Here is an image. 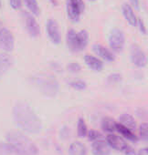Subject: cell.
<instances>
[{
    "label": "cell",
    "mask_w": 148,
    "mask_h": 155,
    "mask_svg": "<svg viewBox=\"0 0 148 155\" xmlns=\"http://www.w3.org/2000/svg\"><path fill=\"white\" fill-rule=\"evenodd\" d=\"M13 117L17 125L23 130L37 134L42 129V123L32 110V108L26 102L19 101L15 104L13 108Z\"/></svg>",
    "instance_id": "obj_1"
},
{
    "label": "cell",
    "mask_w": 148,
    "mask_h": 155,
    "mask_svg": "<svg viewBox=\"0 0 148 155\" xmlns=\"http://www.w3.org/2000/svg\"><path fill=\"white\" fill-rule=\"evenodd\" d=\"M8 143L18 155H38L39 148L25 134L18 131H10L7 134Z\"/></svg>",
    "instance_id": "obj_2"
},
{
    "label": "cell",
    "mask_w": 148,
    "mask_h": 155,
    "mask_svg": "<svg viewBox=\"0 0 148 155\" xmlns=\"http://www.w3.org/2000/svg\"><path fill=\"white\" fill-rule=\"evenodd\" d=\"M34 84L47 97H55L59 91V84L52 75L37 74L33 78Z\"/></svg>",
    "instance_id": "obj_3"
},
{
    "label": "cell",
    "mask_w": 148,
    "mask_h": 155,
    "mask_svg": "<svg viewBox=\"0 0 148 155\" xmlns=\"http://www.w3.org/2000/svg\"><path fill=\"white\" fill-rule=\"evenodd\" d=\"M84 8L83 0H68L66 9L69 18L72 22H78L84 11Z\"/></svg>",
    "instance_id": "obj_4"
},
{
    "label": "cell",
    "mask_w": 148,
    "mask_h": 155,
    "mask_svg": "<svg viewBox=\"0 0 148 155\" xmlns=\"http://www.w3.org/2000/svg\"><path fill=\"white\" fill-rule=\"evenodd\" d=\"M124 42H125V37L124 33L119 29V28H113L110 32L109 36V45L111 48L116 52L120 53L124 47Z\"/></svg>",
    "instance_id": "obj_5"
},
{
    "label": "cell",
    "mask_w": 148,
    "mask_h": 155,
    "mask_svg": "<svg viewBox=\"0 0 148 155\" xmlns=\"http://www.w3.org/2000/svg\"><path fill=\"white\" fill-rule=\"evenodd\" d=\"M106 140L107 144L113 149L122 152H125L127 155H133V150L120 136H117L115 134H109L106 137Z\"/></svg>",
    "instance_id": "obj_6"
},
{
    "label": "cell",
    "mask_w": 148,
    "mask_h": 155,
    "mask_svg": "<svg viewBox=\"0 0 148 155\" xmlns=\"http://www.w3.org/2000/svg\"><path fill=\"white\" fill-rule=\"evenodd\" d=\"M14 46L15 39L12 32L7 28L0 29V49H2L5 53H8L13 50Z\"/></svg>",
    "instance_id": "obj_7"
},
{
    "label": "cell",
    "mask_w": 148,
    "mask_h": 155,
    "mask_svg": "<svg viewBox=\"0 0 148 155\" xmlns=\"http://www.w3.org/2000/svg\"><path fill=\"white\" fill-rule=\"evenodd\" d=\"M46 30L48 37L49 38L50 41L56 45L60 44L61 42V32L59 27V24L53 18H49L46 24Z\"/></svg>",
    "instance_id": "obj_8"
},
{
    "label": "cell",
    "mask_w": 148,
    "mask_h": 155,
    "mask_svg": "<svg viewBox=\"0 0 148 155\" xmlns=\"http://www.w3.org/2000/svg\"><path fill=\"white\" fill-rule=\"evenodd\" d=\"M131 59L134 66L138 68H143L147 64V57L146 54L142 50V48L133 44L131 47Z\"/></svg>",
    "instance_id": "obj_9"
},
{
    "label": "cell",
    "mask_w": 148,
    "mask_h": 155,
    "mask_svg": "<svg viewBox=\"0 0 148 155\" xmlns=\"http://www.w3.org/2000/svg\"><path fill=\"white\" fill-rule=\"evenodd\" d=\"M23 16H24L25 26H26L28 33L32 38H38L40 35V27L39 23L37 22L36 18H34V16H32L31 14L28 12H24Z\"/></svg>",
    "instance_id": "obj_10"
},
{
    "label": "cell",
    "mask_w": 148,
    "mask_h": 155,
    "mask_svg": "<svg viewBox=\"0 0 148 155\" xmlns=\"http://www.w3.org/2000/svg\"><path fill=\"white\" fill-rule=\"evenodd\" d=\"M92 51L99 56L101 58H103V60L107 61V62H113L115 59V56L114 54L109 50L106 47L102 46L100 44H95L92 46Z\"/></svg>",
    "instance_id": "obj_11"
},
{
    "label": "cell",
    "mask_w": 148,
    "mask_h": 155,
    "mask_svg": "<svg viewBox=\"0 0 148 155\" xmlns=\"http://www.w3.org/2000/svg\"><path fill=\"white\" fill-rule=\"evenodd\" d=\"M122 12L123 17L125 18L128 24L132 27H135L137 24V18L133 12V8L128 3H123L122 6Z\"/></svg>",
    "instance_id": "obj_12"
},
{
    "label": "cell",
    "mask_w": 148,
    "mask_h": 155,
    "mask_svg": "<svg viewBox=\"0 0 148 155\" xmlns=\"http://www.w3.org/2000/svg\"><path fill=\"white\" fill-rule=\"evenodd\" d=\"M92 153L93 155H110L111 150L109 145L103 140L92 142Z\"/></svg>",
    "instance_id": "obj_13"
},
{
    "label": "cell",
    "mask_w": 148,
    "mask_h": 155,
    "mask_svg": "<svg viewBox=\"0 0 148 155\" xmlns=\"http://www.w3.org/2000/svg\"><path fill=\"white\" fill-rule=\"evenodd\" d=\"M84 61L86 63V65L92 70L94 71H101L103 68V61L92 56V55H90V54H86L84 56Z\"/></svg>",
    "instance_id": "obj_14"
},
{
    "label": "cell",
    "mask_w": 148,
    "mask_h": 155,
    "mask_svg": "<svg viewBox=\"0 0 148 155\" xmlns=\"http://www.w3.org/2000/svg\"><path fill=\"white\" fill-rule=\"evenodd\" d=\"M67 45L70 51L79 52L78 49V42H77V32L70 28L67 32Z\"/></svg>",
    "instance_id": "obj_15"
},
{
    "label": "cell",
    "mask_w": 148,
    "mask_h": 155,
    "mask_svg": "<svg viewBox=\"0 0 148 155\" xmlns=\"http://www.w3.org/2000/svg\"><path fill=\"white\" fill-rule=\"evenodd\" d=\"M12 65V58L7 53H0V79Z\"/></svg>",
    "instance_id": "obj_16"
},
{
    "label": "cell",
    "mask_w": 148,
    "mask_h": 155,
    "mask_svg": "<svg viewBox=\"0 0 148 155\" xmlns=\"http://www.w3.org/2000/svg\"><path fill=\"white\" fill-rule=\"evenodd\" d=\"M115 130H117L122 136H123L124 138L130 140L131 141H136L137 140V137L132 131V130H130L127 127L123 126L120 122H116L115 123Z\"/></svg>",
    "instance_id": "obj_17"
},
{
    "label": "cell",
    "mask_w": 148,
    "mask_h": 155,
    "mask_svg": "<svg viewBox=\"0 0 148 155\" xmlns=\"http://www.w3.org/2000/svg\"><path fill=\"white\" fill-rule=\"evenodd\" d=\"M69 155H86L87 150L85 145L81 141H75L70 144L69 150Z\"/></svg>",
    "instance_id": "obj_18"
},
{
    "label": "cell",
    "mask_w": 148,
    "mask_h": 155,
    "mask_svg": "<svg viewBox=\"0 0 148 155\" xmlns=\"http://www.w3.org/2000/svg\"><path fill=\"white\" fill-rule=\"evenodd\" d=\"M77 42H78V49L79 52L83 50L89 42V33L86 30H81L77 32Z\"/></svg>",
    "instance_id": "obj_19"
},
{
    "label": "cell",
    "mask_w": 148,
    "mask_h": 155,
    "mask_svg": "<svg viewBox=\"0 0 148 155\" xmlns=\"http://www.w3.org/2000/svg\"><path fill=\"white\" fill-rule=\"evenodd\" d=\"M120 123L123 124V126L127 127L128 129L134 130L136 129V122L133 117L130 114L124 113L120 117Z\"/></svg>",
    "instance_id": "obj_20"
},
{
    "label": "cell",
    "mask_w": 148,
    "mask_h": 155,
    "mask_svg": "<svg viewBox=\"0 0 148 155\" xmlns=\"http://www.w3.org/2000/svg\"><path fill=\"white\" fill-rule=\"evenodd\" d=\"M115 123L116 121L110 118V117H106L103 119V122H102V127L103 130L106 132H113L115 130Z\"/></svg>",
    "instance_id": "obj_21"
},
{
    "label": "cell",
    "mask_w": 148,
    "mask_h": 155,
    "mask_svg": "<svg viewBox=\"0 0 148 155\" xmlns=\"http://www.w3.org/2000/svg\"><path fill=\"white\" fill-rule=\"evenodd\" d=\"M24 3H25L26 7L29 8V10L31 12L32 15H34V16L39 15L40 9H39L37 0H24Z\"/></svg>",
    "instance_id": "obj_22"
},
{
    "label": "cell",
    "mask_w": 148,
    "mask_h": 155,
    "mask_svg": "<svg viewBox=\"0 0 148 155\" xmlns=\"http://www.w3.org/2000/svg\"><path fill=\"white\" fill-rule=\"evenodd\" d=\"M88 130H87V125L82 118L79 119L78 120V125H77V134L80 138H84L87 136Z\"/></svg>",
    "instance_id": "obj_23"
},
{
    "label": "cell",
    "mask_w": 148,
    "mask_h": 155,
    "mask_svg": "<svg viewBox=\"0 0 148 155\" xmlns=\"http://www.w3.org/2000/svg\"><path fill=\"white\" fill-rule=\"evenodd\" d=\"M0 155H18V154L8 143L0 142Z\"/></svg>",
    "instance_id": "obj_24"
},
{
    "label": "cell",
    "mask_w": 148,
    "mask_h": 155,
    "mask_svg": "<svg viewBox=\"0 0 148 155\" xmlns=\"http://www.w3.org/2000/svg\"><path fill=\"white\" fill-rule=\"evenodd\" d=\"M69 85H70V87H72L74 90H76V91H83L87 88L86 82H84L83 81H79V80L70 82Z\"/></svg>",
    "instance_id": "obj_25"
},
{
    "label": "cell",
    "mask_w": 148,
    "mask_h": 155,
    "mask_svg": "<svg viewBox=\"0 0 148 155\" xmlns=\"http://www.w3.org/2000/svg\"><path fill=\"white\" fill-rule=\"evenodd\" d=\"M121 81H122V75L119 73H113L107 77V82L112 85L116 84V83L120 82Z\"/></svg>",
    "instance_id": "obj_26"
},
{
    "label": "cell",
    "mask_w": 148,
    "mask_h": 155,
    "mask_svg": "<svg viewBox=\"0 0 148 155\" xmlns=\"http://www.w3.org/2000/svg\"><path fill=\"white\" fill-rule=\"evenodd\" d=\"M88 138L91 141L94 142V141L103 140V135L97 130H90L88 133Z\"/></svg>",
    "instance_id": "obj_27"
},
{
    "label": "cell",
    "mask_w": 148,
    "mask_h": 155,
    "mask_svg": "<svg viewBox=\"0 0 148 155\" xmlns=\"http://www.w3.org/2000/svg\"><path fill=\"white\" fill-rule=\"evenodd\" d=\"M147 135H148V124L146 122H143L140 126V136L143 140H147Z\"/></svg>",
    "instance_id": "obj_28"
},
{
    "label": "cell",
    "mask_w": 148,
    "mask_h": 155,
    "mask_svg": "<svg viewBox=\"0 0 148 155\" xmlns=\"http://www.w3.org/2000/svg\"><path fill=\"white\" fill-rule=\"evenodd\" d=\"M82 69V67L77 62H70L68 65V70L71 73H78Z\"/></svg>",
    "instance_id": "obj_29"
},
{
    "label": "cell",
    "mask_w": 148,
    "mask_h": 155,
    "mask_svg": "<svg viewBox=\"0 0 148 155\" xmlns=\"http://www.w3.org/2000/svg\"><path fill=\"white\" fill-rule=\"evenodd\" d=\"M9 3H10V7L13 9L18 10L22 6V0H9Z\"/></svg>",
    "instance_id": "obj_30"
},
{
    "label": "cell",
    "mask_w": 148,
    "mask_h": 155,
    "mask_svg": "<svg viewBox=\"0 0 148 155\" xmlns=\"http://www.w3.org/2000/svg\"><path fill=\"white\" fill-rule=\"evenodd\" d=\"M136 25H138V28H139V29H140V31H141V33L143 35H147V30H146L145 25L143 24V21L141 18H139L137 20V24Z\"/></svg>",
    "instance_id": "obj_31"
},
{
    "label": "cell",
    "mask_w": 148,
    "mask_h": 155,
    "mask_svg": "<svg viewBox=\"0 0 148 155\" xmlns=\"http://www.w3.org/2000/svg\"><path fill=\"white\" fill-rule=\"evenodd\" d=\"M130 1V3H131V7H133L134 9H136V10H139V8H140V1L139 0H129Z\"/></svg>",
    "instance_id": "obj_32"
},
{
    "label": "cell",
    "mask_w": 148,
    "mask_h": 155,
    "mask_svg": "<svg viewBox=\"0 0 148 155\" xmlns=\"http://www.w3.org/2000/svg\"><path fill=\"white\" fill-rule=\"evenodd\" d=\"M68 136H69V129L67 127H65L60 130V137L62 139H67Z\"/></svg>",
    "instance_id": "obj_33"
},
{
    "label": "cell",
    "mask_w": 148,
    "mask_h": 155,
    "mask_svg": "<svg viewBox=\"0 0 148 155\" xmlns=\"http://www.w3.org/2000/svg\"><path fill=\"white\" fill-rule=\"evenodd\" d=\"M138 155H148V149L147 148L141 149L138 152Z\"/></svg>",
    "instance_id": "obj_34"
},
{
    "label": "cell",
    "mask_w": 148,
    "mask_h": 155,
    "mask_svg": "<svg viewBox=\"0 0 148 155\" xmlns=\"http://www.w3.org/2000/svg\"><path fill=\"white\" fill-rule=\"evenodd\" d=\"M49 1H50V2H52V3H53L54 5L56 4V2H55V0H49Z\"/></svg>",
    "instance_id": "obj_35"
},
{
    "label": "cell",
    "mask_w": 148,
    "mask_h": 155,
    "mask_svg": "<svg viewBox=\"0 0 148 155\" xmlns=\"http://www.w3.org/2000/svg\"><path fill=\"white\" fill-rule=\"evenodd\" d=\"M91 1H94V0H91Z\"/></svg>",
    "instance_id": "obj_36"
}]
</instances>
